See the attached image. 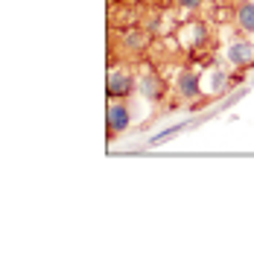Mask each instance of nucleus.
Here are the masks:
<instances>
[{
  "mask_svg": "<svg viewBox=\"0 0 254 257\" xmlns=\"http://www.w3.org/2000/svg\"><path fill=\"white\" fill-rule=\"evenodd\" d=\"M105 91L111 99H129V96L138 91V79L132 70H123V67H114L108 73V82H105Z\"/></svg>",
  "mask_w": 254,
  "mask_h": 257,
  "instance_id": "obj_1",
  "label": "nucleus"
},
{
  "mask_svg": "<svg viewBox=\"0 0 254 257\" xmlns=\"http://www.w3.org/2000/svg\"><path fill=\"white\" fill-rule=\"evenodd\" d=\"M132 126V108H129V99H111L108 102V135L117 138L129 132Z\"/></svg>",
  "mask_w": 254,
  "mask_h": 257,
  "instance_id": "obj_2",
  "label": "nucleus"
},
{
  "mask_svg": "<svg viewBox=\"0 0 254 257\" xmlns=\"http://www.w3.org/2000/svg\"><path fill=\"white\" fill-rule=\"evenodd\" d=\"M225 59L234 64V67H251L254 64V44L242 35V38H234L228 50H225Z\"/></svg>",
  "mask_w": 254,
  "mask_h": 257,
  "instance_id": "obj_3",
  "label": "nucleus"
},
{
  "mask_svg": "<svg viewBox=\"0 0 254 257\" xmlns=\"http://www.w3.org/2000/svg\"><path fill=\"white\" fill-rule=\"evenodd\" d=\"M175 91H178V96H181L184 102H196V99L202 96V79H199V73H196V70H178V76H175Z\"/></svg>",
  "mask_w": 254,
  "mask_h": 257,
  "instance_id": "obj_4",
  "label": "nucleus"
},
{
  "mask_svg": "<svg viewBox=\"0 0 254 257\" xmlns=\"http://www.w3.org/2000/svg\"><path fill=\"white\" fill-rule=\"evenodd\" d=\"M138 94L143 99H149V102H161L164 96H167V85L161 79V73H143L141 79H138Z\"/></svg>",
  "mask_w": 254,
  "mask_h": 257,
  "instance_id": "obj_5",
  "label": "nucleus"
},
{
  "mask_svg": "<svg viewBox=\"0 0 254 257\" xmlns=\"http://www.w3.org/2000/svg\"><path fill=\"white\" fill-rule=\"evenodd\" d=\"M234 27L242 35H254V3L251 0H239L234 9Z\"/></svg>",
  "mask_w": 254,
  "mask_h": 257,
  "instance_id": "obj_6",
  "label": "nucleus"
},
{
  "mask_svg": "<svg viewBox=\"0 0 254 257\" xmlns=\"http://www.w3.org/2000/svg\"><path fill=\"white\" fill-rule=\"evenodd\" d=\"M123 44H126L132 53H141V50L146 47V35H143V32H138V30H132V32H126V35H123Z\"/></svg>",
  "mask_w": 254,
  "mask_h": 257,
  "instance_id": "obj_7",
  "label": "nucleus"
},
{
  "mask_svg": "<svg viewBox=\"0 0 254 257\" xmlns=\"http://www.w3.org/2000/svg\"><path fill=\"white\" fill-rule=\"evenodd\" d=\"M190 30H193V44L196 47H205L207 38H210V30H207L205 24H190Z\"/></svg>",
  "mask_w": 254,
  "mask_h": 257,
  "instance_id": "obj_8",
  "label": "nucleus"
},
{
  "mask_svg": "<svg viewBox=\"0 0 254 257\" xmlns=\"http://www.w3.org/2000/svg\"><path fill=\"white\" fill-rule=\"evenodd\" d=\"M228 88V76H225V70H213V94H219Z\"/></svg>",
  "mask_w": 254,
  "mask_h": 257,
  "instance_id": "obj_9",
  "label": "nucleus"
},
{
  "mask_svg": "<svg viewBox=\"0 0 254 257\" xmlns=\"http://www.w3.org/2000/svg\"><path fill=\"white\" fill-rule=\"evenodd\" d=\"M175 3H178V9H184V12H196V9L205 6V0H175Z\"/></svg>",
  "mask_w": 254,
  "mask_h": 257,
  "instance_id": "obj_10",
  "label": "nucleus"
}]
</instances>
